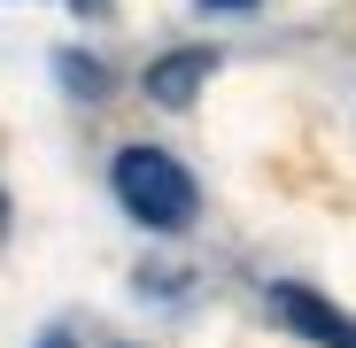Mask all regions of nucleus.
I'll use <instances>...</instances> for the list:
<instances>
[{
	"mask_svg": "<svg viewBox=\"0 0 356 348\" xmlns=\"http://www.w3.org/2000/svg\"><path fill=\"white\" fill-rule=\"evenodd\" d=\"M108 186H116V201H124V217L147 224V232H186V224L202 217V186H194V170L178 163V155H163V147H147V140L116 147Z\"/></svg>",
	"mask_w": 356,
	"mask_h": 348,
	"instance_id": "nucleus-1",
	"label": "nucleus"
},
{
	"mask_svg": "<svg viewBox=\"0 0 356 348\" xmlns=\"http://www.w3.org/2000/svg\"><path fill=\"white\" fill-rule=\"evenodd\" d=\"M271 310L286 317V333H302V340H318V348H356V317H348V310H333L318 286L279 279V286H271Z\"/></svg>",
	"mask_w": 356,
	"mask_h": 348,
	"instance_id": "nucleus-2",
	"label": "nucleus"
},
{
	"mask_svg": "<svg viewBox=\"0 0 356 348\" xmlns=\"http://www.w3.org/2000/svg\"><path fill=\"white\" fill-rule=\"evenodd\" d=\"M217 78V47H170V54H155V63H147V101L155 108H186L202 85Z\"/></svg>",
	"mask_w": 356,
	"mask_h": 348,
	"instance_id": "nucleus-3",
	"label": "nucleus"
},
{
	"mask_svg": "<svg viewBox=\"0 0 356 348\" xmlns=\"http://www.w3.org/2000/svg\"><path fill=\"white\" fill-rule=\"evenodd\" d=\"M54 78H63L78 101H101V93H108V70L93 63V54H78V47H63V54H54Z\"/></svg>",
	"mask_w": 356,
	"mask_h": 348,
	"instance_id": "nucleus-4",
	"label": "nucleus"
},
{
	"mask_svg": "<svg viewBox=\"0 0 356 348\" xmlns=\"http://www.w3.org/2000/svg\"><path fill=\"white\" fill-rule=\"evenodd\" d=\"M209 16H241V8H256V0H202Z\"/></svg>",
	"mask_w": 356,
	"mask_h": 348,
	"instance_id": "nucleus-5",
	"label": "nucleus"
},
{
	"mask_svg": "<svg viewBox=\"0 0 356 348\" xmlns=\"http://www.w3.org/2000/svg\"><path fill=\"white\" fill-rule=\"evenodd\" d=\"M39 348H78V340L70 333H39Z\"/></svg>",
	"mask_w": 356,
	"mask_h": 348,
	"instance_id": "nucleus-6",
	"label": "nucleus"
},
{
	"mask_svg": "<svg viewBox=\"0 0 356 348\" xmlns=\"http://www.w3.org/2000/svg\"><path fill=\"white\" fill-rule=\"evenodd\" d=\"M70 8H78V16H101V8H108V0H70Z\"/></svg>",
	"mask_w": 356,
	"mask_h": 348,
	"instance_id": "nucleus-7",
	"label": "nucleus"
},
{
	"mask_svg": "<svg viewBox=\"0 0 356 348\" xmlns=\"http://www.w3.org/2000/svg\"><path fill=\"white\" fill-rule=\"evenodd\" d=\"M0 224H8V194H0Z\"/></svg>",
	"mask_w": 356,
	"mask_h": 348,
	"instance_id": "nucleus-8",
	"label": "nucleus"
}]
</instances>
